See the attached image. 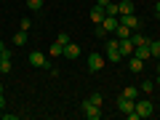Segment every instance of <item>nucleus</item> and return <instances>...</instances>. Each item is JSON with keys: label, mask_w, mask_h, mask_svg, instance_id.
Returning a JSON list of instances; mask_svg holds the SVG:
<instances>
[{"label": "nucleus", "mask_w": 160, "mask_h": 120, "mask_svg": "<svg viewBox=\"0 0 160 120\" xmlns=\"http://www.w3.org/2000/svg\"><path fill=\"white\" fill-rule=\"evenodd\" d=\"M118 24H120L118 16H104V22L96 27V38H104L107 32H115V29H118Z\"/></svg>", "instance_id": "f257e3e1"}, {"label": "nucleus", "mask_w": 160, "mask_h": 120, "mask_svg": "<svg viewBox=\"0 0 160 120\" xmlns=\"http://www.w3.org/2000/svg\"><path fill=\"white\" fill-rule=\"evenodd\" d=\"M107 62H120L123 59V53H120V40L115 38V40H107Z\"/></svg>", "instance_id": "f03ea898"}, {"label": "nucleus", "mask_w": 160, "mask_h": 120, "mask_svg": "<svg viewBox=\"0 0 160 120\" xmlns=\"http://www.w3.org/2000/svg\"><path fill=\"white\" fill-rule=\"evenodd\" d=\"M80 109H83V115H86L88 120H99V118H102V107H99V104H93V102H88V99L80 104Z\"/></svg>", "instance_id": "7ed1b4c3"}, {"label": "nucleus", "mask_w": 160, "mask_h": 120, "mask_svg": "<svg viewBox=\"0 0 160 120\" xmlns=\"http://www.w3.org/2000/svg\"><path fill=\"white\" fill-rule=\"evenodd\" d=\"M136 112H139V118H152L155 107H152L149 99H136Z\"/></svg>", "instance_id": "20e7f679"}, {"label": "nucleus", "mask_w": 160, "mask_h": 120, "mask_svg": "<svg viewBox=\"0 0 160 120\" xmlns=\"http://www.w3.org/2000/svg\"><path fill=\"white\" fill-rule=\"evenodd\" d=\"M29 64L38 67V69H51V67H48V56H46V53H40V51H32V53H29Z\"/></svg>", "instance_id": "39448f33"}, {"label": "nucleus", "mask_w": 160, "mask_h": 120, "mask_svg": "<svg viewBox=\"0 0 160 120\" xmlns=\"http://www.w3.org/2000/svg\"><path fill=\"white\" fill-rule=\"evenodd\" d=\"M118 107H120V112H123V115H128V112H133V109H136V99L120 96V99H118Z\"/></svg>", "instance_id": "423d86ee"}, {"label": "nucleus", "mask_w": 160, "mask_h": 120, "mask_svg": "<svg viewBox=\"0 0 160 120\" xmlns=\"http://www.w3.org/2000/svg\"><path fill=\"white\" fill-rule=\"evenodd\" d=\"M102 53H88V69H91V72H99V69H102Z\"/></svg>", "instance_id": "0eeeda50"}, {"label": "nucleus", "mask_w": 160, "mask_h": 120, "mask_svg": "<svg viewBox=\"0 0 160 120\" xmlns=\"http://www.w3.org/2000/svg\"><path fill=\"white\" fill-rule=\"evenodd\" d=\"M64 56H67L69 62H75V59L80 56V46L78 43H67V46H64Z\"/></svg>", "instance_id": "6e6552de"}, {"label": "nucleus", "mask_w": 160, "mask_h": 120, "mask_svg": "<svg viewBox=\"0 0 160 120\" xmlns=\"http://www.w3.org/2000/svg\"><path fill=\"white\" fill-rule=\"evenodd\" d=\"M104 16H107V11H104V6H93L91 8V22L93 24H102Z\"/></svg>", "instance_id": "1a4fd4ad"}, {"label": "nucleus", "mask_w": 160, "mask_h": 120, "mask_svg": "<svg viewBox=\"0 0 160 120\" xmlns=\"http://www.w3.org/2000/svg\"><path fill=\"white\" fill-rule=\"evenodd\" d=\"M120 19V24H126V27H139V19H136V13H123V16H118Z\"/></svg>", "instance_id": "9d476101"}, {"label": "nucleus", "mask_w": 160, "mask_h": 120, "mask_svg": "<svg viewBox=\"0 0 160 120\" xmlns=\"http://www.w3.org/2000/svg\"><path fill=\"white\" fill-rule=\"evenodd\" d=\"M131 56H136V59H142V62H147V59L152 56V53H149V46H136Z\"/></svg>", "instance_id": "9b49d317"}, {"label": "nucleus", "mask_w": 160, "mask_h": 120, "mask_svg": "<svg viewBox=\"0 0 160 120\" xmlns=\"http://www.w3.org/2000/svg\"><path fill=\"white\" fill-rule=\"evenodd\" d=\"M120 53H123V56H131V53H133V40L131 38L120 40Z\"/></svg>", "instance_id": "f8f14e48"}, {"label": "nucleus", "mask_w": 160, "mask_h": 120, "mask_svg": "<svg viewBox=\"0 0 160 120\" xmlns=\"http://www.w3.org/2000/svg\"><path fill=\"white\" fill-rule=\"evenodd\" d=\"M115 35H118V40H126V38H131V27H126V24H118Z\"/></svg>", "instance_id": "ddd939ff"}, {"label": "nucleus", "mask_w": 160, "mask_h": 120, "mask_svg": "<svg viewBox=\"0 0 160 120\" xmlns=\"http://www.w3.org/2000/svg\"><path fill=\"white\" fill-rule=\"evenodd\" d=\"M128 67H131V72H142L144 62H142V59H136V56H131V59H128Z\"/></svg>", "instance_id": "4468645a"}, {"label": "nucleus", "mask_w": 160, "mask_h": 120, "mask_svg": "<svg viewBox=\"0 0 160 120\" xmlns=\"http://www.w3.org/2000/svg\"><path fill=\"white\" fill-rule=\"evenodd\" d=\"M13 43H16V46H27V32H24V29L13 32Z\"/></svg>", "instance_id": "2eb2a0df"}, {"label": "nucleus", "mask_w": 160, "mask_h": 120, "mask_svg": "<svg viewBox=\"0 0 160 120\" xmlns=\"http://www.w3.org/2000/svg\"><path fill=\"white\" fill-rule=\"evenodd\" d=\"M118 8H120V16H123V13H133V3H131V0H123V3H118Z\"/></svg>", "instance_id": "dca6fc26"}, {"label": "nucleus", "mask_w": 160, "mask_h": 120, "mask_svg": "<svg viewBox=\"0 0 160 120\" xmlns=\"http://www.w3.org/2000/svg\"><path fill=\"white\" fill-rule=\"evenodd\" d=\"M139 93H142V91H139V88H133V86L123 88V96H126V99H139Z\"/></svg>", "instance_id": "f3484780"}, {"label": "nucleus", "mask_w": 160, "mask_h": 120, "mask_svg": "<svg viewBox=\"0 0 160 120\" xmlns=\"http://www.w3.org/2000/svg\"><path fill=\"white\" fill-rule=\"evenodd\" d=\"M131 40H133V48L136 46H149V38H144V35H131Z\"/></svg>", "instance_id": "a211bd4d"}, {"label": "nucleus", "mask_w": 160, "mask_h": 120, "mask_svg": "<svg viewBox=\"0 0 160 120\" xmlns=\"http://www.w3.org/2000/svg\"><path fill=\"white\" fill-rule=\"evenodd\" d=\"M149 53L155 59H160V40H149Z\"/></svg>", "instance_id": "6ab92c4d"}, {"label": "nucleus", "mask_w": 160, "mask_h": 120, "mask_svg": "<svg viewBox=\"0 0 160 120\" xmlns=\"http://www.w3.org/2000/svg\"><path fill=\"white\" fill-rule=\"evenodd\" d=\"M152 88H155V80H147V78H144V83L139 86V91H144V93H152Z\"/></svg>", "instance_id": "aec40b11"}, {"label": "nucleus", "mask_w": 160, "mask_h": 120, "mask_svg": "<svg viewBox=\"0 0 160 120\" xmlns=\"http://www.w3.org/2000/svg\"><path fill=\"white\" fill-rule=\"evenodd\" d=\"M48 53H51V56H62V53H64V46H62V43H53V46L48 48Z\"/></svg>", "instance_id": "412c9836"}, {"label": "nucleus", "mask_w": 160, "mask_h": 120, "mask_svg": "<svg viewBox=\"0 0 160 120\" xmlns=\"http://www.w3.org/2000/svg\"><path fill=\"white\" fill-rule=\"evenodd\" d=\"M104 11H107V16H120V8H118V3H109V6L104 8Z\"/></svg>", "instance_id": "4be33fe9"}, {"label": "nucleus", "mask_w": 160, "mask_h": 120, "mask_svg": "<svg viewBox=\"0 0 160 120\" xmlns=\"http://www.w3.org/2000/svg\"><path fill=\"white\" fill-rule=\"evenodd\" d=\"M27 8L29 11H40L43 8V0H27Z\"/></svg>", "instance_id": "5701e85b"}, {"label": "nucleus", "mask_w": 160, "mask_h": 120, "mask_svg": "<svg viewBox=\"0 0 160 120\" xmlns=\"http://www.w3.org/2000/svg\"><path fill=\"white\" fill-rule=\"evenodd\" d=\"M0 72H11V59H0Z\"/></svg>", "instance_id": "b1692460"}, {"label": "nucleus", "mask_w": 160, "mask_h": 120, "mask_svg": "<svg viewBox=\"0 0 160 120\" xmlns=\"http://www.w3.org/2000/svg\"><path fill=\"white\" fill-rule=\"evenodd\" d=\"M56 43H62V46H67V43H72V40H69V35H67V32H59Z\"/></svg>", "instance_id": "393cba45"}, {"label": "nucleus", "mask_w": 160, "mask_h": 120, "mask_svg": "<svg viewBox=\"0 0 160 120\" xmlns=\"http://www.w3.org/2000/svg\"><path fill=\"white\" fill-rule=\"evenodd\" d=\"M19 29H24V32H29V29H32V22H29V19H22V22H19Z\"/></svg>", "instance_id": "a878e982"}, {"label": "nucleus", "mask_w": 160, "mask_h": 120, "mask_svg": "<svg viewBox=\"0 0 160 120\" xmlns=\"http://www.w3.org/2000/svg\"><path fill=\"white\" fill-rule=\"evenodd\" d=\"M88 102H93V104H99V107H102L104 99H102V93H91V96H88Z\"/></svg>", "instance_id": "bb28decb"}, {"label": "nucleus", "mask_w": 160, "mask_h": 120, "mask_svg": "<svg viewBox=\"0 0 160 120\" xmlns=\"http://www.w3.org/2000/svg\"><path fill=\"white\" fill-rule=\"evenodd\" d=\"M109 3H112V0H96V6H104V8H107Z\"/></svg>", "instance_id": "cd10ccee"}, {"label": "nucleus", "mask_w": 160, "mask_h": 120, "mask_svg": "<svg viewBox=\"0 0 160 120\" xmlns=\"http://www.w3.org/2000/svg\"><path fill=\"white\" fill-rule=\"evenodd\" d=\"M6 107V96H3V93H0V109Z\"/></svg>", "instance_id": "c85d7f7f"}, {"label": "nucleus", "mask_w": 160, "mask_h": 120, "mask_svg": "<svg viewBox=\"0 0 160 120\" xmlns=\"http://www.w3.org/2000/svg\"><path fill=\"white\" fill-rule=\"evenodd\" d=\"M155 13H158V16H160V0H158V3H155Z\"/></svg>", "instance_id": "c756f323"}, {"label": "nucleus", "mask_w": 160, "mask_h": 120, "mask_svg": "<svg viewBox=\"0 0 160 120\" xmlns=\"http://www.w3.org/2000/svg\"><path fill=\"white\" fill-rule=\"evenodd\" d=\"M155 83H160V64H158V78H155Z\"/></svg>", "instance_id": "7c9ffc66"}, {"label": "nucleus", "mask_w": 160, "mask_h": 120, "mask_svg": "<svg viewBox=\"0 0 160 120\" xmlns=\"http://www.w3.org/2000/svg\"><path fill=\"white\" fill-rule=\"evenodd\" d=\"M3 51H6V43H3V40H0V53H3Z\"/></svg>", "instance_id": "2f4dec72"}, {"label": "nucleus", "mask_w": 160, "mask_h": 120, "mask_svg": "<svg viewBox=\"0 0 160 120\" xmlns=\"http://www.w3.org/2000/svg\"><path fill=\"white\" fill-rule=\"evenodd\" d=\"M3 91H6V88H3V83H0V93H3Z\"/></svg>", "instance_id": "473e14b6"}, {"label": "nucleus", "mask_w": 160, "mask_h": 120, "mask_svg": "<svg viewBox=\"0 0 160 120\" xmlns=\"http://www.w3.org/2000/svg\"><path fill=\"white\" fill-rule=\"evenodd\" d=\"M0 59H3V56H0Z\"/></svg>", "instance_id": "72a5a7b5"}]
</instances>
